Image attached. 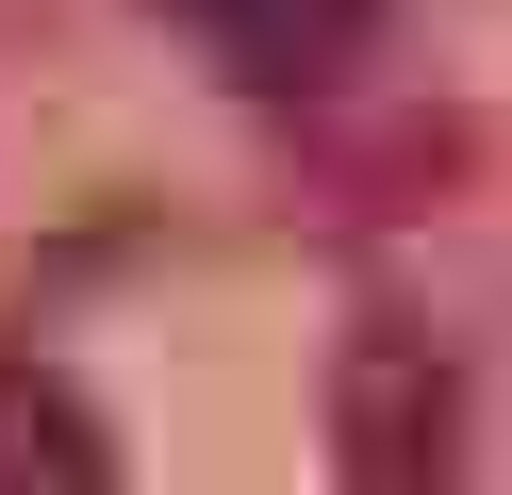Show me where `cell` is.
I'll return each instance as SVG.
<instances>
[{
	"label": "cell",
	"instance_id": "obj_1",
	"mask_svg": "<svg viewBox=\"0 0 512 495\" xmlns=\"http://www.w3.org/2000/svg\"><path fill=\"white\" fill-rule=\"evenodd\" d=\"M215 17H232V33H265V50H298V33H331L347 0H215Z\"/></svg>",
	"mask_w": 512,
	"mask_h": 495
}]
</instances>
